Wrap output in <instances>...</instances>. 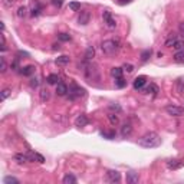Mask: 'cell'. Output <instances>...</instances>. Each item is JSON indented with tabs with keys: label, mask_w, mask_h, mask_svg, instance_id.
I'll return each mask as SVG.
<instances>
[{
	"label": "cell",
	"mask_w": 184,
	"mask_h": 184,
	"mask_svg": "<svg viewBox=\"0 0 184 184\" xmlns=\"http://www.w3.org/2000/svg\"><path fill=\"white\" fill-rule=\"evenodd\" d=\"M58 39H59L60 42H69V40H71V35H68V33H59V35H58Z\"/></svg>",
	"instance_id": "cell-32"
},
{
	"label": "cell",
	"mask_w": 184,
	"mask_h": 184,
	"mask_svg": "<svg viewBox=\"0 0 184 184\" xmlns=\"http://www.w3.org/2000/svg\"><path fill=\"white\" fill-rule=\"evenodd\" d=\"M131 134H132V125L125 122V124L122 125V128H121V135L124 137V138H128Z\"/></svg>",
	"instance_id": "cell-10"
},
{
	"label": "cell",
	"mask_w": 184,
	"mask_h": 184,
	"mask_svg": "<svg viewBox=\"0 0 184 184\" xmlns=\"http://www.w3.org/2000/svg\"><path fill=\"white\" fill-rule=\"evenodd\" d=\"M15 161L19 163V164H25V163L29 161V157H27V154H16Z\"/></svg>",
	"instance_id": "cell-18"
},
{
	"label": "cell",
	"mask_w": 184,
	"mask_h": 184,
	"mask_svg": "<svg viewBox=\"0 0 184 184\" xmlns=\"http://www.w3.org/2000/svg\"><path fill=\"white\" fill-rule=\"evenodd\" d=\"M35 66L33 65H27V66H25V68L20 69V73H22L23 76H30L32 73H35Z\"/></svg>",
	"instance_id": "cell-13"
},
{
	"label": "cell",
	"mask_w": 184,
	"mask_h": 184,
	"mask_svg": "<svg viewBox=\"0 0 184 184\" xmlns=\"http://www.w3.org/2000/svg\"><path fill=\"white\" fill-rule=\"evenodd\" d=\"M183 91H184V81L183 79H178V81H177V92L181 94Z\"/></svg>",
	"instance_id": "cell-34"
},
{
	"label": "cell",
	"mask_w": 184,
	"mask_h": 184,
	"mask_svg": "<svg viewBox=\"0 0 184 184\" xmlns=\"http://www.w3.org/2000/svg\"><path fill=\"white\" fill-rule=\"evenodd\" d=\"M62 181H64V184H75L76 183V177L72 176V174H66Z\"/></svg>",
	"instance_id": "cell-25"
},
{
	"label": "cell",
	"mask_w": 184,
	"mask_h": 184,
	"mask_svg": "<svg viewBox=\"0 0 184 184\" xmlns=\"http://www.w3.org/2000/svg\"><path fill=\"white\" fill-rule=\"evenodd\" d=\"M122 69H124V71H127L128 73H130V72H132V71H134V66H132L131 64H124V66H122Z\"/></svg>",
	"instance_id": "cell-37"
},
{
	"label": "cell",
	"mask_w": 184,
	"mask_h": 184,
	"mask_svg": "<svg viewBox=\"0 0 184 184\" xmlns=\"http://www.w3.org/2000/svg\"><path fill=\"white\" fill-rule=\"evenodd\" d=\"M89 17H91L89 12H83L82 15L79 16V23H81V25H88V23H89Z\"/></svg>",
	"instance_id": "cell-19"
},
{
	"label": "cell",
	"mask_w": 184,
	"mask_h": 184,
	"mask_svg": "<svg viewBox=\"0 0 184 184\" xmlns=\"http://www.w3.org/2000/svg\"><path fill=\"white\" fill-rule=\"evenodd\" d=\"M95 56V49L92 48V46H89V48L87 49V52H85V60H92V58Z\"/></svg>",
	"instance_id": "cell-23"
},
{
	"label": "cell",
	"mask_w": 184,
	"mask_h": 184,
	"mask_svg": "<svg viewBox=\"0 0 184 184\" xmlns=\"http://www.w3.org/2000/svg\"><path fill=\"white\" fill-rule=\"evenodd\" d=\"M79 97H85V89L75 87L73 91H69V98H71V99H76V98H79Z\"/></svg>",
	"instance_id": "cell-7"
},
{
	"label": "cell",
	"mask_w": 184,
	"mask_h": 184,
	"mask_svg": "<svg viewBox=\"0 0 184 184\" xmlns=\"http://www.w3.org/2000/svg\"><path fill=\"white\" fill-rule=\"evenodd\" d=\"M69 62H71V59H69V56H66V55H62V56L56 58V64L60 65V66H64V65H68Z\"/></svg>",
	"instance_id": "cell-20"
},
{
	"label": "cell",
	"mask_w": 184,
	"mask_h": 184,
	"mask_svg": "<svg viewBox=\"0 0 184 184\" xmlns=\"http://www.w3.org/2000/svg\"><path fill=\"white\" fill-rule=\"evenodd\" d=\"M108 120L109 122H111V125H118V122H120V118H118V115L116 114H108Z\"/></svg>",
	"instance_id": "cell-26"
},
{
	"label": "cell",
	"mask_w": 184,
	"mask_h": 184,
	"mask_svg": "<svg viewBox=\"0 0 184 184\" xmlns=\"http://www.w3.org/2000/svg\"><path fill=\"white\" fill-rule=\"evenodd\" d=\"M39 85V81L36 78H33V79H30V87L32 88H36Z\"/></svg>",
	"instance_id": "cell-40"
},
{
	"label": "cell",
	"mask_w": 184,
	"mask_h": 184,
	"mask_svg": "<svg viewBox=\"0 0 184 184\" xmlns=\"http://www.w3.org/2000/svg\"><path fill=\"white\" fill-rule=\"evenodd\" d=\"M105 178L108 183H120L121 181V174L115 170H108L105 174Z\"/></svg>",
	"instance_id": "cell-4"
},
{
	"label": "cell",
	"mask_w": 184,
	"mask_h": 184,
	"mask_svg": "<svg viewBox=\"0 0 184 184\" xmlns=\"http://www.w3.org/2000/svg\"><path fill=\"white\" fill-rule=\"evenodd\" d=\"M150 55H151V50H145V52H143V55H141V59L145 62V60L150 58Z\"/></svg>",
	"instance_id": "cell-38"
},
{
	"label": "cell",
	"mask_w": 184,
	"mask_h": 184,
	"mask_svg": "<svg viewBox=\"0 0 184 184\" xmlns=\"http://www.w3.org/2000/svg\"><path fill=\"white\" fill-rule=\"evenodd\" d=\"M27 157H29V161H38V163H40V164L45 163L43 155H40L39 153H35V151H29V153H27Z\"/></svg>",
	"instance_id": "cell-6"
},
{
	"label": "cell",
	"mask_w": 184,
	"mask_h": 184,
	"mask_svg": "<svg viewBox=\"0 0 184 184\" xmlns=\"http://www.w3.org/2000/svg\"><path fill=\"white\" fill-rule=\"evenodd\" d=\"M160 144H161L160 135H158L157 132H153V131L144 134V135L138 139V145L143 147V148H155V147H158Z\"/></svg>",
	"instance_id": "cell-1"
},
{
	"label": "cell",
	"mask_w": 184,
	"mask_h": 184,
	"mask_svg": "<svg viewBox=\"0 0 184 184\" xmlns=\"http://www.w3.org/2000/svg\"><path fill=\"white\" fill-rule=\"evenodd\" d=\"M50 99V92L48 88H42L40 89V101L42 102H48Z\"/></svg>",
	"instance_id": "cell-17"
},
{
	"label": "cell",
	"mask_w": 184,
	"mask_h": 184,
	"mask_svg": "<svg viewBox=\"0 0 184 184\" xmlns=\"http://www.w3.org/2000/svg\"><path fill=\"white\" fill-rule=\"evenodd\" d=\"M173 48L176 49V50H184V40H177Z\"/></svg>",
	"instance_id": "cell-35"
},
{
	"label": "cell",
	"mask_w": 184,
	"mask_h": 184,
	"mask_svg": "<svg viewBox=\"0 0 184 184\" xmlns=\"http://www.w3.org/2000/svg\"><path fill=\"white\" fill-rule=\"evenodd\" d=\"M120 49V42L116 39H108V40H104L101 43V50L105 55H115Z\"/></svg>",
	"instance_id": "cell-2"
},
{
	"label": "cell",
	"mask_w": 184,
	"mask_h": 184,
	"mask_svg": "<svg viewBox=\"0 0 184 184\" xmlns=\"http://www.w3.org/2000/svg\"><path fill=\"white\" fill-rule=\"evenodd\" d=\"M40 12H42V6L39 4V2L35 0L33 3H32V13H30V15L32 16H39L40 15Z\"/></svg>",
	"instance_id": "cell-15"
},
{
	"label": "cell",
	"mask_w": 184,
	"mask_h": 184,
	"mask_svg": "<svg viewBox=\"0 0 184 184\" xmlns=\"http://www.w3.org/2000/svg\"><path fill=\"white\" fill-rule=\"evenodd\" d=\"M177 40H178L177 35H176V33H170L168 39L165 40V46H167V48H173V46L176 45V42H177Z\"/></svg>",
	"instance_id": "cell-14"
},
{
	"label": "cell",
	"mask_w": 184,
	"mask_h": 184,
	"mask_svg": "<svg viewBox=\"0 0 184 184\" xmlns=\"http://www.w3.org/2000/svg\"><path fill=\"white\" fill-rule=\"evenodd\" d=\"M115 83H116V87H118V88H124L125 85H127V82L124 81V78H118L115 81Z\"/></svg>",
	"instance_id": "cell-36"
},
{
	"label": "cell",
	"mask_w": 184,
	"mask_h": 184,
	"mask_svg": "<svg viewBox=\"0 0 184 184\" xmlns=\"http://www.w3.org/2000/svg\"><path fill=\"white\" fill-rule=\"evenodd\" d=\"M4 6H6V7H10V6H13V0H4Z\"/></svg>",
	"instance_id": "cell-42"
},
{
	"label": "cell",
	"mask_w": 184,
	"mask_h": 184,
	"mask_svg": "<svg viewBox=\"0 0 184 184\" xmlns=\"http://www.w3.org/2000/svg\"><path fill=\"white\" fill-rule=\"evenodd\" d=\"M88 122H89V121H88V116L83 115V114H82V115H79L78 118L75 120V125H76V127H79V128H81V127H87Z\"/></svg>",
	"instance_id": "cell-11"
},
{
	"label": "cell",
	"mask_w": 184,
	"mask_h": 184,
	"mask_svg": "<svg viewBox=\"0 0 184 184\" xmlns=\"http://www.w3.org/2000/svg\"><path fill=\"white\" fill-rule=\"evenodd\" d=\"M122 72H124L122 68H112L111 69V75L115 79H118V78H122Z\"/></svg>",
	"instance_id": "cell-24"
},
{
	"label": "cell",
	"mask_w": 184,
	"mask_h": 184,
	"mask_svg": "<svg viewBox=\"0 0 184 184\" xmlns=\"http://www.w3.org/2000/svg\"><path fill=\"white\" fill-rule=\"evenodd\" d=\"M10 94H12L10 88H4V89L2 91V97H0V99H2V101H4V99H6V98H7Z\"/></svg>",
	"instance_id": "cell-33"
},
{
	"label": "cell",
	"mask_w": 184,
	"mask_h": 184,
	"mask_svg": "<svg viewBox=\"0 0 184 184\" xmlns=\"http://www.w3.org/2000/svg\"><path fill=\"white\" fill-rule=\"evenodd\" d=\"M102 137H106L108 139H112L115 137V134L114 132H102Z\"/></svg>",
	"instance_id": "cell-39"
},
{
	"label": "cell",
	"mask_w": 184,
	"mask_h": 184,
	"mask_svg": "<svg viewBox=\"0 0 184 184\" xmlns=\"http://www.w3.org/2000/svg\"><path fill=\"white\" fill-rule=\"evenodd\" d=\"M102 19H104V23H105L109 29H115L116 27V22L112 17V13H111L109 10H104V13H102Z\"/></svg>",
	"instance_id": "cell-3"
},
{
	"label": "cell",
	"mask_w": 184,
	"mask_h": 184,
	"mask_svg": "<svg viewBox=\"0 0 184 184\" xmlns=\"http://www.w3.org/2000/svg\"><path fill=\"white\" fill-rule=\"evenodd\" d=\"M145 92H151L153 95H157L158 94V87L157 85H154V83H151L150 88H147V89H144Z\"/></svg>",
	"instance_id": "cell-27"
},
{
	"label": "cell",
	"mask_w": 184,
	"mask_h": 184,
	"mask_svg": "<svg viewBox=\"0 0 184 184\" xmlns=\"http://www.w3.org/2000/svg\"><path fill=\"white\" fill-rule=\"evenodd\" d=\"M127 183L137 184V183H138V174L134 173V171H130V173L127 174Z\"/></svg>",
	"instance_id": "cell-16"
},
{
	"label": "cell",
	"mask_w": 184,
	"mask_h": 184,
	"mask_svg": "<svg viewBox=\"0 0 184 184\" xmlns=\"http://www.w3.org/2000/svg\"><path fill=\"white\" fill-rule=\"evenodd\" d=\"M109 108L114 109V111H116V112H120V111H121V108L118 105H109Z\"/></svg>",
	"instance_id": "cell-44"
},
{
	"label": "cell",
	"mask_w": 184,
	"mask_h": 184,
	"mask_svg": "<svg viewBox=\"0 0 184 184\" xmlns=\"http://www.w3.org/2000/svg\"><path fill=\"white\" fill-rule=\"evenodd\" d=\"M165 111H167L168 115H173V116H181L184 114V109L177 105H167L165 106Z\"/></svg>",
	"instance_id": "cell-5"
},
{
	"label": "cell",
	"mask_w": 184,
	"mask_h": 184,
	"mask_svg": "<svg viewBox=\"0 0 184 184\" xmlns=\"http://www.w3.org/2000/svg\"><path fill=\"white\" fill-rule=\"evenodd\" d=\"M147 83V78L145 76H137L134 79V89H143V87Z\"/></svg>",
	"instance_id": "cell-9"
},
{
	"label": "cell",
	"mask_w": 184,
	"mask_h": 184,
	"mask_svg": "<svg viewBox=\"0 0 184 184\" xmlns=\"http://www.w3.org/2000/svg\"><path fill=\"white\" fill-rule=\"evenodd\" d=\"M17 56H29V55H27L26 52H22V50H19V52H17Z\"/></svg>",
	"instance_id": "cell-46"
},
{
	"label": "cell",
	"mask_w": 184,
	"mask_h": 184,
	"mask_svg": "<svg viewBox=\"0 0 184 184\" xmlns=\"http://www.w3.org/2000/svg\"><path fill=\"white\" fill-rule=\"evenodd\" d=\"M17 16H19V17H26L27 16V7L22 6V7L17 9Z\"/></svg>",
	"instance_id": "cell-29"
},
{
	"label": "cell",
	"mask_w": 184,
	"mask_h": 184,
	"mask_svg": "<svg viewBox=\"0 0 184 184\" xmlns=\"http://www.w3.org/2000/svg\"><path fill=\"white\" fill-rule=\"evenodd\" d=\"M174 60L177 64H184V50H177L174 55Z\"/></svg>",
	"instance_id": "cell-22"
},
{
	"label": "cell",
	"mask_w": 184,
	"mask_h": 184,
	"mask_svg": "<svg viewBox=\"0 0 184 184\" xmlns=\"http://www.w3.org/2000/svg\"><path fill=\"white\" fill-rule=\"evenodd\" d=\"M69 91H68V87L65 85V83H62V82H59L56 85V94L59 95V97H65V95L68 94Z\"/></svg>",
	"instance_id": "cell-12"
},
{
	"label": "cell",
	"mask_w": 184,
	"mask_h": 184,
	"mask_svg": "<svg viewBox=\"0 0 184 184\" xmlns=\"http://www.w3.org/2000/svg\"><path fill=\"white\" fill-rule=\"evenodd\" d=\"M6 71H7V64H6V59H4V58H0V72L4 73Z\"/></svg>",
	"instance_id": "cell-28"
},
{
	"label": "cell",
	"mask_w": 184,
	"mask_h": 184,
	"mask_svg": "<svg viewBox=\"0 0 184 184\" xmlns=\"http://www.w3.org/2000/svg\"><path fill=\"white\" fill-rule=\"evenodd\" d=\"M69 9H71L72 12H78V10H81V4H79L78 2H71V3H69Z\"/></svg>",
	"instance_id": "cell-31"
},
{
	"label": "cell",
	"mask_w": 184,
	"mask_h": 184,
	"mask_svg": "<svg viewBox=\"0 0 184 184\" xmlns=\"http://www.w3.org/2000/svg\"><path fill=\"white\" fill-rule=\"evenodd\" d=\"M178 29H180V35L184 38V22H183V23H180V27H178Z\"/></svg>",
	"instance_id": "cell-43"
},
{
	"label": "cell",
	"mask_w": 184,
	"mask_h": 184,
	"mask_svg": "<svg viewBox=\"0 0 184 184\" xmlns=\"http://www.w3.org/2000/svg\"><path fill=\"white\" fill-rule=\"evenodd\" d=\"M52 49H53V50H59L60 45H59V43H55V45H52Z\"/></svg>",
	"instance_id": "cell-45"
},
{
	"label": "cell",
	"mask_w": 184,
	"mask_h": 184,
	"mask_svg": "<svg viewBox=\"0 0 184 184\" xmlns=\"http://www.w3.org/2000/svg\"><path fill=\"white\" fill-rule=\"evenodd\" d=\"M183 165H184V161H181V160H170V161H167V167L170 170H178Z\"/></svg>",
	"instance_id": "cell-8"
},
{
	"label": "cell",
	"mask_w": 184,
	"mask_h": 184,
	"mask_svg": "<svg viewBox=\"0 0 184 184\" xmlns=\"http://www.w3.org/2000/svg\"><path fill=\"white\" fill-rule=\"evenodd\" d=\"M46 81H48L49 85H58V81H59V76L56 75V73H52V75H49L48 78H46Z\"/></svg>",
	"instance_id": "cell-21"
},
{
	"label": "cell",
	"mask_w": 184,
	"mask_h": 184,
	"mask_svg": "<svg viewBox=\"0 0 184 184\" xmlns=\"http://www.w3.org/2000/svg\"><path fill=\"white\" fill-rule=\"evenodd\" d=\"M4 184H19V180L15 177H4Z\"/></svg>",
	"instance_id": "cell-30"
},
{
	"label": "cell",
	"mask_w": 184,
	"mask_h": 184,
	"mask_svg": "<svg viewBox=\"0 0 184 184\" xmlns=\"http://www.w3.org/2000/svg\"><path fill=\"white\" fill-rule=\"evenodd\" d=\"M64 3V0H52V4L53 6H56V7H60Z\"/></svg>",
	"instance_id": "cell-41"
}]
</instances>
